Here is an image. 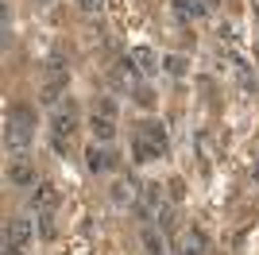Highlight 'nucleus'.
Wrapping results in <instances>:
<instances>
[{
    "label": "nucleus",
    "instance_id": "f257e3e1",
    "mask_svg": "<svg viewBox=\"0 0 259 255\" xmlns=\"http://www.w3.org/2000/svg\"><path fill=\"white\" fill-rule=\"evenodd\" d=\"M31 128H35L31 108L16 105V108L8 112V128H4V143H8V151L16 155V162H23V155H27V143H31Z\"/></svg>",
    "mask_w": 259,
    "mask_h": 255
},
{
    "label": "nucleus",
    "instance_id": "f03ea898",
    "mask_svg": "<svg viewBox=\"0 0 259 255\" xmlns=\"http://www.w3.org/2000/svg\"><path fill=\"white\" fill-rule=\"evenodd\" d=\"M74 124H77V112H74L70 105L58 108V112L51 116V136H54V143H58V151H70V143H66V139L74 136Z\"/></svg>",
    "mask_w": 259,
    "mask_h": 255
},
{
    "label": "nucleus",
    "instance_id": "7ed1b4c3",
    "mask_svg": "<svg viewBox=\"0 0 259 255\" xmlns=\"http://www.w3.org/2000/svg\"><path fill=\"white\" fill-rule=\"evenodd\" d=\"M140 66L132 62V58H124V62H116L112 66V85H120V89H132V93H136V89H140Z\"/></svg>",
    "mask_w": 259,
    "mask_h": 255
},
{
    "label": "nucleus",
    "instance_id": "20e7f679",
    "mask_svg": "<svg viewBox=\"0 0 259 255\" xmlns=\"http://www.w3.org/2000/svg\"><path fill=\"white\" fill-rule=\"evenodd\" d=\"M4 240H12L16 247H27L31 244V221L27 217H12L8 228H4Z\"/></svg>",
    "mask_w": 259,
    "mask_h": 255
},
{
    "label": "nucleus",
    "instance_id": "39448f33",
    "mask_svg": "<svg viewBox=\"0 0 259 255\" xmlns=\"http://www.w3.org/2000/svg\"><path fill=\"white\" fill-rule=\"evenodd\" d=\"M89 128H93V139L97 143H112V136H116V124H112V116H105V112H93V120H89Z\"/></svg>",
    "mask_w": 259,
    "mask_h": 255
},
{
    "label": "nucleus",
    "instance_id": "423d86ee",
    "mask_svg": "<svg viewBox=\"0 0 259 255\" xmlns=\"http://www.w3.org/2000/svg\"><path fill=\"white\" fill-rule=\"evenodd\" d=\"M62 89H66V74L62 70H54V77L43 85V93H39V101L43 105H58V97H62Z\"/></svg>",
    "mask_w": 259,
    "mask_h": 255
},
{
    "label": "nucleus",
    "instance_id": "0eeeda50",
    "mask_svg": "<svg viewBox=\"0 0 259 255\" xmlns=\"http://www.w3.org/2000/svg\"><path fill=\"white\" fill-rule=\"evenodd\" d=\"M132 155H136V162H155V159H162L147 136H136V139H132Z\"/></svg>",
    "mask_w": 259,
    "mask_h": 255
},
{
    "label": "nucleus",
    "instance_id": "6e6552de",
    "mask_svg": "<svg viewBox=\"0 0 259 255\" xmlns=\"http://www.w3.org/2000/svg\"><path fill=\"white\" fill-rule=\"evenodd\" d=\"M140 136H147V139L155 143V151H159V155H166V132H162L159 120H147V124L140 128Z\"/></svg>",
    "mask_w": 259,
    "mask_h": 255
},
{
    "label": "nucleus",
    "instance_id": "1a4fd4ad",
    "mask_svg": "<svg viewBox=\"0 0 259 255\" xmlns=\"http://www.w3.org/2000/svg\"><path fill=\"white\" fill-rule=\"evenodd\" d=\"M54 205H58V193H54L51 182H43V186L35 190V209H39V212H51Z\"/></svg>",
    "mask_w": 259,
    "mask_h": 255
},
{
    "label": "nucleus",
    "instance_id": "9d476101",
    "mask_svg": "<svg viewBox=\"0 0 259 255\" xmlns=\"http://www.w3.org/2000/svg\"><path fill=\"white\" fill-rule=\"evenodd\" d=\"M8 182H12V186H35V170L27 166V162H12Z\"/></svg>",
    "mask_w": 259,
    "mask_h": 255
},
{
    "label": "nucleus",
    "instance_id": "9b49d317",
    "mask_svg": "<svg viewBox=\"0 0 259 255\" xmlns=\"http://www.w3.org/2000/svg\"><path fill=\"white\" fill-rule=\"evenodd\" d=\"M85 159H89V170H93V174H101V170H108V166H112V151L105 155L101 147H89V155H85Z\"/></svg>",
    "mask_w": 259,
    "mask_h": 255
},
{
    "label": "nucleus",
    "instance_id": "f8f14e48",
    "mask_svg": "<svg viewBox=\"0 0 259 255\" xmlns=\"http://www.w3.org/2000/svg\"><path fill=\"white\" fill-rule=\"evenodd\" d=\"M162 70H166L170 77H182L186 74V58L182 54H166V58H162Z\"/></svg>",
    "mask_w": 259,
    "mask_h": 255
},
{
    "label": "nucleus",
    "instance_id": "ddd939ff",
    "mask_svg": "<svg viewBox=\"0 0 259 255\" xmlns=\"http://www.w3.org/2000/svg\"><path fill=\"white\" fill-rule=\"evenodd\" d=\"M132 62L140 66V74H151V70H155V54L147 51V47H140V51L132 54Z\"/></svg>",
    "mask_w": 259,
    "mask_h": 255
},
{
    "label": "nucleus",
    "instance_id": "4468645a",
    "mask_svg": "<svg viewBox=\"0 0 259 255\" xmlns=\"http://www.w3.org/2000/svg\"><path fill=\"white\" fill-rule=\"evenodd\" d=\"M232 66H236V77H240V85H244L248 93H255V77H251V70H248V66H244V62H240V58H236V62H232Z\"/></svg>",
    "mask_w": 259,
    "mask_h": 255
},
{
    "label": "nucleus",
    "instance_id": "2eb2a0df",
    "mask_svg": "<svg viewBox=\"0 0 259 255\" xmlns=\"http://www.w3.org/2000/svg\"><path fill=\"white\" fill-rule=\"evenodd\" d=\"M143 244H147L151 255H162V236L155 232V228H143Z\"/></svg>",
    "mask_w": 259,
    "mask_h": 255
},
{
    "label": "nucleus",
    "instance_id": "dca6fc26",
    "mask_svg": "<svg viewBox=\"0 0 259 255\" xmlns=\"http://www.w3.org/2000/svg\"><path fill=\"white\" fill-rule=\"evenodd\" d=\"M155 221H159L162 232H174V212H170V205H159V217H155Z\"/></svg>",
    "mask_w": 259,
    "mask_h": 255
},
{
    "label": "nucleus",
    "instance_id": "f3484780",
    "mask_svg": "<svg viewBox=\"0 0 259 255\" xmlns=\"http://www.w3.org/2000/svg\"><path fill=\"white\" fill-rule=\"evenodd\" d=\"M182 255H205V240H201V236H190V240H186V247H182Z\"/></svg>",
    "mask_w": 259,
    "mask_h": 255
},
{
    "label": "nucleus",
    "instance_id": "a211bd4d",
    "mask_svg": "<svg viewBox=\"0 0 259 255\" xmlns=\"http://www.w3.org/2000/svg\"><path fill=\"white\" fill-rule=\"evenodd\" d=\"M132 97H136V105H143V108H155V93L147 89V85H140V89H136Z\"/></svg>",
    "mask_w": 259,
    "mask_h": 255
},
{
    "label": "nucleus",
    "instance_id": "6ab92c4d",
    "mask_svg": "<svg viewBox=\"0 0 259 255\" xmlns=\"http://www.w3.org/2000/svg\"><path fill=\"white\" fill-rule=\"evenodd\" d=\"M77 8H81V12H101V8H105V0H77Z\"/></svg>",
    "mask_w": 259,
    "mask_h": 255
},
{
    "label": "nucleus",
    "instance_id": "aec40b11",
    "mask_svg": "<svg viewBox=\"0 0 259 255\" xmlns=\"http://www.w3.org/2000/svg\"><path fill=\"white\" fill-rule=\"evenodd\" d=\"M97 112H105V116H116V101H112V97H105V101L97 105Z\"/></svg>",
    "mask_w": 259,
    "mask_h": 255
},
{
    "label": "nucleus",
    "instance_id": "412c9836",
    "mask_svg": "<svg viewBox=\"0 0 259 255\" xmlns=\"http://www.w3.org/2000/svg\"><path fill=\"white\" fill-rule=\"evenodd\" d=\"M170 197H174V201L182 197V178H174V182H170Z\"/></svg>",
    "mask_w": 259,
    "mask_h": 255
},
{
    "label": "nucleus",
    "instance_id": "4be33fe9",
    "mask_svg": "<svg viewBox=\"0 0 259 255\" xmlns=\"http://www.w3.org/2000/svg\"><path fill=\"white\" fill-rule=\"evenodd\" d=\"M20 251H23V247H16L12 240H4V255H20Z\"/></svg>",
    "mask_w": 259,
    "mask_h": 255
},
{
    "label": "nucleus",
    "instance_id": "5701e85b",
    "mask_svg": "<svg viewBox=\"0 0 259 255\" xmlns=\"http://www.w3.org/2000/svg\"><path fill=\"white\" fill-rule=\"evenodd\" d=\"M209 4H213V0H209Z\"/></svg>",
    "mask_w": 259,
    "mask_h": 255
}]
</instances>
